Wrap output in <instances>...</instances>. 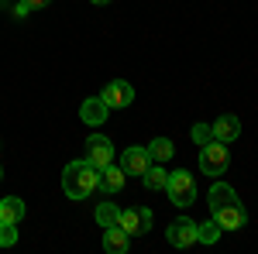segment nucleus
I'll list each match as a JSON object with an SVG mask.
<instances>
[{"label": "nucleus", "mask_w": 258, "mask_h": 254, "mask_svg": "<svg viewBox=\"0 0 258 254\" xmlns=\"http://www.w3.org/2000/svg\"><path fill=\"white\" fill-rule=\"evenodd\" d=\"M97 182H100V168L90 165L86 158H80V161H69L66 165V172H62V193L80 203V199L97 193Z\"/></svg>", "instance_id": "f257e3e1"}, {"label": "nucleus", "mask_w": 258, "mask_h": 254, "mask_svg": "<svg viewBox=\"0 0 258 254\" xmlns=\"http://www.w3.org/2000/svg\"><path fill=\"white\" fill-rule=\"evenodd\" d=\"M165 193H169V203H172V206L186 210V206H193V203H197V182H193L189 172H182V168H179V172L169 176Z\"/></svg>", "instance_id": "f03ea898"}, {"label": "nucleus", "mask_w": 258, "mask_h": 254, "mask_svg": "<svg viewBox=\"0 0 258 254\" xmlns=\"http://www.w3.org/2000/svg\"><path fill=\"white\" fill-rule=\"evenodd\" d=\"M227 165H231V151H227L224 141H207V144H200V168H203L207 176H224Z\"/></svg>", "instance_id": "7ed1b4c3"}, {"label": "nucleus", "mask_w": 258, "mask_h": 254, "mask_svg": "<svg viewBox=\"0 0 258 254\" xmlns=\"http://www.w3.org/2000/svg\"><path fill=\"white\" fill-rule=\"evenodd\" d=\"M117 227H124L131 237H141L152 230V210L148 206H124L117 216Z\"/></svg>", "instance_id": "20e7f679"}, {"label": "nucleus", "mask_w": 258, "mask_h": 254, "mask_svg": "<svg viewBox=\"0 0 258 254\" xmlns=\"http://www.w3.org/2000/svg\"><path fill=\"white\" fill-rule=\"evenodd\" d=\"M103 103L110 107V110H124V107H131L135 103V86L127 82V79H114V82H107L103 86Z\"/></svg>", "instance_id": "39448f33"}, {"label": "nucleus", "mask_w": 258, "mask_h": 254, "mask_svg": "<svg viewBox=\"0 0 258 254\" xmlns=\"http://www.w3.org/2000/svg\"><path fill=\"white\" fill-rule=\"evenodd\" d=\"M86 161L90 165H97V168H107L110 161H114V144H110V137L103 134H90L86 137Z\"/></svg>", "instance_id": "423d86ee"}, {"label": "nucleus", "mask_w": 258, "mask_h": 254, "mask_svg": "<svg viewBox=\"0 0 258 254\" xmlns=\"http://www.w3.org/2000/svg\"><path fill=\"white\" fill-rule=\"evenodd\" d=\"M165 237H169L172 247H193V244H197V223H193L189 216H176V220L169 223Z\"/></svg>", "instance_id": "0eeeda50"}, {"label": "nucleus", "mask_w": 258, "mask_h": 254, "mask_svg": "<svg viewBox=\"0 0 258 254\" xmlns=\"http://www.w3.org/2000/svg\"><path fill=\"white\" fill-rule=\"evenodd\" d=\"M148 165H152V155H148V148H127L124 155H120V168H124V176H145L148 172Z\"/></svg>", "instance_id": "6e6552de"}, {"label": "nucleus", "mask_w": 258, "mask_h": 254, "mask_svg": "<svg viewBox=\"0 0 258 254\" xmlns=\"http://www.w3.org/2000/svg\"><path fill=\"white\" fill-rule=\"evenodd\" d=\"M210 216L217 220L220 230H241L248 223V210L241 203H231V206H224V210H217V213H210Z\"/></svg>", "instance_id": "1a4fd4ad"}, {"label": "nucleus", "mask_w": 258, "mask_h": 254, "mask_svg": "<svg viewBox=\"0 0 258 254\" xmlns=\"http://www.w3.org/2000/svg\"><path fill=\"white\" fill-rule=\"evenodd\" d=\"M210 134H214V141L231 144V141H238V134H241V120L234 117V114H220V117L210 124Z\"/></svg>", "instance_id": "9d476101"}, {"label": "nucleus", "mask_w": 258, "mask_h": 254, "mask_svg": "<svg viewBox=\"0 0 258 254\" xmlns=\"http://www.w3.org/2000/svg\"><path fill=\"white\" fill-rule=\"evenodd\" d=\"M107 117H110V107L103 103V97L83 100V107H80V120H83V124H90V127H100V124H103Z\"/></svg>", "instance_id": "9b49d317"}, {"label": "nucleus", "mask_w": 258, "mask_h": 254, "mask_svg": "<svg viewBox=\"0 0 258 254\" xmlns=\"http://www.w3.org/2000/svg\"><path fill=\"white\" fill-rule=\"evenodd\" d=\"M124 168H120V165H114V161H110V165H107V168H100V182H97V189L103 196H114V193H120V189H124Z\"/></svg>", "instance_id": "f8f14e48"}, {"label": "nucleus", "mask_w": 258, "mask_h": 254, "mask_svg": "<svg viewBox=\"0 0 258 254\" xmlns=\"http://www.w3.org/2000/svg\"><path fill=\"white\" fill-rule=\"evenodd\" d=\"M131 247V234L124 230V227H103V251L107 254H127Z\"/></svg>", "instance_id": "ddd939ff"}, {"label": "nucleus", "mask_w": 258, "mask_h": 254, "mask_svg": "<svg viewBox=\"0 0 258 254\" xmlns=\"http://www.w3.org/2000/svg\"><path fill=\"white\" fill-rule=\"evenodd\" d=\"M207 199H210V203H207V206H210V213H217V210H224V206L238 203V193H234V189H231L227 182H214V186H210V196H207Z\"/></svg>", "instance_id": "4468645a"}, {"label": "nucleus", "mask_w": 258, "mask_h": 254, "mask_svg": "<svg viewBox=\"0 0 258 254\" xmlns=\"http://www.w3.org/2000/svg\"><path fill=\"white\" fill-rule=\"evenodd\" d=\"M21 220H24V199L18 196L0 199V223H21Z\"/></svg>", "instance_id": "2eb2a0df"}, {"label": "nucleus", "mask_w": 258, "mask_h": 254, "mask_svg": "<svg viewBox=\"0 0 258 254\" xmlns=\"http://www.w3.org/2000/svg\"><path fill=\"white\" fill-rule=\"evenodd\" d=\"M141 182H145V189H165V182H169V172H165V165H159V161H152L148 165V172L141 176Z\"/></svg>", "instance_id": "dca6fc26"}, {"label": "nucleus", "mask_w": 258, "mask_h": 254, "mask_svg": "<svg viewBox=\"0 0 258 254\" xmlns=\"http://www.w3.org/2000/svg\"><path fill=\"white\" fill-rule=\"evenodd\" d=\"M148 155H152V161H159V165H165L169 158L176 155V144H172L169 137H155V141L148 144Z\"/></svg>", "instance_id": "f3484780"}, {"label": "nucleus", "mask_w": 258, "mask_h": 254, "mask_svg": "<svg viewBox=\"0 0 258 254\" xmlns=\"http://www.w3.org/2000/svg\"><path fill=\"white\" fill-rule=\"evenodd\" d=\"M117 216H120V206H117V203H110V196H107V203H100V206H97V223H100V227H114Z\"/></svg>", "instance_id": "a211bd4d"}, {"label": "nucleus", "mask_w": 258, "mask_h": 254, "mask_svg": "<svg viewBox=\"0 0 258 254\" xmlns=\"http://www.w3.org/2000/svg\"><path fill=\"white\" fill-rule=\"evenodd\" d=\"M220 237V227H217V220L210 216L207 223H197V244H214Z\"/></svg>", "instance_id": "6ab92c4d"}, {"label": "nucleus", "mask_w": 258, "mask_h": 254, "mask_svg": "<svg viewBox=\"0 0 258 254\" xmlns=\"http://www.w3.org/2000/svg\"><path fill=\"white\" fill-rule=\"evenodd\" d=\"M18 244V223H0V247H14Z\"/></svg>", "instance_id": "aec40b11"}, {"label": "nucleus", "mask_w": 258, "mask_h": 254, "mask_svg": "<svg viewBox=\"0 0 258 254\" xmlns=\"http://www.w3.org/2000/svg\"><path fill=\"white\" fill-rule=\"evenodd\" d=\"M189 134H193V141H197V144L214 141V134H210V124H193V131H189Z\"/></svg>", "instance_id": "412c9836"}, {"label": "nucleus", "mask_w": 258, "mask_h": 254, "mask_svg": "<svg viewBox=\"0 0 258 254\" xmlns=\"http://www.w3.org/2000/svg\"><path fill=\"white\" fill-rule=\"evenodd\" d=\"M31 11H35V7H31L28 0H18V4H14V18H28Z\"/></svg>", "instance_id": "4be33fe9"}, {"label": "nucleus", "mask_w": 258, "mask_h": 254, "mask_svg": "<svg viewBox=\"0 0 258 254\" xmlns=\"http://www.w3.org/2000/svg\"><path fill=\"white\" fill-rule=\"evenodd\" d=\"M28 4H31V7H48L52 0H28Z\"/></svg>", "instance_id": "5701e85b"}, {"label": "nucleus", "mask_w": 258, "mask_h": 254, "mask_svg": "<svg viewBox=\"0 0 258 254\" xmlns=\"http://www.w3.org/2000/svg\"><path fill=\"white\" fill-rule=\"evenodd\" d=\"M93 4H110V0H93Z\"/></svg>", "instance_id": "b1692460"}, {"label": "nucleus", "mask_w": 258, "mask_h": 254, "mask_svg": "<svg viewBox=\"0 0 258 254\" xmlns=\"http://www.w3.org/2000/svg\"><path fill=\"white\" fill-rule=\"evenodd\" d=\"M0 179H4V168H0Z\"/></svg>", "instance_id": "393cba45"}, {"label": "nucleus", "mask_w": 258, "mask_h": 254, "mask_svg": "<svg viewBox=\"0 0 258 254\" xmlns=\"http://www.w3.org/2000/svg\"><path fill=\"white\" fill-rule=\"evenodd\" d=\"M0 4H7V0H0Z\"/></svg>", "instance_id": "a878e982"}]
</instances>
